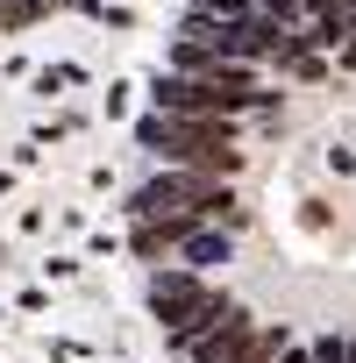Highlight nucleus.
I'll use <instances>...</instances> for the list:
<instances>
[{
	"label": "nucleus",
	"instance_id": "f257e3e1",
	"mask_svg": "<svg viewBox=\"0 0 356 363\" xmlns=\"http://www.w3.org/2000/svg\"><path fill=\"white\" fill-rule=\"evenodd\" d=\"M128 250L186 363H356V0H186Z\"/></svg>",
	"mask_w": 356,
	"mask_h": 363
},
{
	"label": "nucleus",
	"instance_id": "f03ea898",
	"mask_svg": "<svg viewBox=\"0 0 356 363\" xmlns=\"http://www.w3.org/2000/svg\"><path fill=\"white\" fill-rule=\"evenodd\" d=\"M65 8H86V0H0V36H22V29L65 15Z\"/></svg>",
	"mask_w": 356,
	"mask_h": 363
}]
</instances>
